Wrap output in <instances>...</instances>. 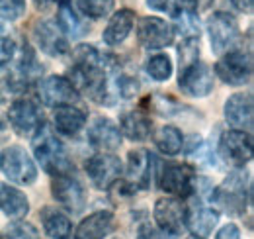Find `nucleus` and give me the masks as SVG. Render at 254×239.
<instances>
[{"label": "nucleus", "mask_w": 254, "mask_h": 239, "mask_svg": "<svg viewBox=\"0 0 254 239\" xmlns=\"http://www.w3.org/2000/svg\"><path fill=\"white\" fill-rule=\"evenodd\" d=\"M215 77L229 87H243L253 79V55L249 49L233 47L215 63Z\"/></svg>", "instance_id": "obj_4"}, {"label": "nucleus", "mask_w": 254, "mask_h": 239, "mask_svg": "<svg viewBox=\"0 0 254 239\" xmlns=\"http://www.w3.org/2000/svg\"><path fill=\"white\" fill-rule=\"evenodd\" d=\"M0 212L10 220H22L30 212V200L20 188L0 182Z\"/></svg>", "instance_id": "obj_23"}, {"label": "nucleus", "mask_w": 254, "mask_h": 239, "mask_svg": "<svg viewBox=\"0 0 254 239\" xmlns=\"http://www.w3.org/2000/svg\"><path fill=\"white\" fill-rule=\"evenodd\" d=\"M178 57H180V67H186L193 61L199 59V39H182L180 41V49H178Z\"/></svg>", "instance_id": "obj_35"}, {"label": "nucleus", "mask_w": 254, "mask_h": 239, "mask_svg": "<svg viewBox=\"0 0 254 239\" xmlns=\"http://www.w3.org/2000/svg\"><path fill=\"white\" fill-rule=\"evenodd\" d=\"M66 239H76V238H70V236H68V238H66Z\"/></svg>", "instance_id": "obj_43"}, {"label": "nucleus", "mask_w": 254, "mask_h": 239, "mask_svg": "<svg viewBox=\"0 0 254 239\" xmlns=\"http://www.w3.org/2000/svg\"><path fill=\"white\" fill-rule=\"evenodd\" d=\"M147 6L157 12H172L174 10V0H147Z\"/></svg>", "instance_id": "obj_39"}, {"label": "nucleus", "mask_w": 254, "mask_h": 239, "mask_svg": "<svg viewBox=\"0 0 254 239\" xmlns=\"http://www.w3.org/2000/svg\"><path fill=\"white\" fill-rule=\"evenodd\" d=\"M139 81L127 73H122V69L114 75V94L118 100H131L139 94Z\"/></svg>", "instance_id": "obj_31"}, {"label": "nucleus", "mask_w": 254, "mask_h": 239, "mask_svg": "<svg viewBox=\"0 0 254 239\" xmlns=\"http://www.w3.org/2000/svg\"><path fill=\"white\" fill-rule=\"evenodd\" d=\"M39 218H41V226L47 238L66 239L72 234V224L68 216L57 206H45L39 212Z\"/></svg>", "instance_id": "obj_26"}, {"label": "nucleus", "mask_w": 254, "mask_h": 239, "mask_svg": "<svg viewBox=\"0 0 254 239\" xmlns=\"http://www.w3.org/2000/svg\"><path fill=\"white\" fill-rule=\"evenodd\" d=\"M0 171L10 182L20 186H30L37 180L35 161L20 145H10L4 151H0Z\"/></svg>", "instance_id": "obj_5"}, {"label": "nucleus", "mask_w": 254, "mask_h": 239, "mask_svg": "<svg viewBox=\"0 0 254 239\" xmlns=\"http://www.w3.org/2000/svg\"><path fill=\"white\" fill-rule=\"evenodd\" d=\"M186 214H188V206L182 202V198H176V196L159 198L153 208L157 230L172 239L180 238L186 232Z\"/></svg>", "instance_id": "obj_6"}, {"label": "nucleus", "mask_w": 254, "mask_h": 239, "mask_svg": "<svg viewBox=\"0 0 254 239\" xmlns=\"http://www.w3.org/2000/svg\"><path fill=\"white\" fill-rule=\"evenodd\" d=\"M215 239H243V236H241L239 226L233 224V222H229V224H225L221 230L215 234Z\"/></svg>", "instance_id": "obj_37"}, {"label": "nucleus", "mask_w": 254, "mask_h": 239, "mask_svg": "<svg viewBox=\"0 0 254 239\" xmlns=\"http://www.w3.org/2000/svg\"><path fill=\"white\" fill-rule=\"evenodd\" d=\"M51 194L55 202L68 214H80L86 206V190L72 173L53 177Z\"/></svg>", "instance_id": "obj_11"}, {"label": "nucleus", "mask_w": 254, "mask_h": 239, "mask_svg": "<svg viewBox=\"0 0 254 239\" xmlns=\"http://www.w3.org/2000/svg\"><path fill=\"white\" fill-rule=\"evenodd\" d=\"M12 63H14V67H12L10 77L6 79V87H10L12 90H18V92H24V90L30 89L33 81H37L43 73V67L37 63L32 47L28 43L22 47L20 53L14 55Z\"/></svg>", "instance_id": "obj_13"}, {"label": "nucleus", "mask_w": 254, "mask_h": 239, "mask_svg": "<svg viewBox=\"0 0 254 239\" xmlns=\"http://www.w3.org/2000/svg\"><path fill=\"white\" fill-rule=\"evenodd\" d=\"M153 141L157 145V149L166 155V157H174L184 149V133L176 127V125H160L159 129H155L153 133Z\"/></svg>", "instance_id": "obj_27"}, {"label": "nucleus", "mask_w": 254, "mask_h": 239, "mask_svg": "<svg viewBox=\"0 0 254 239\" xmlns=\"http://www.w3.org/2000/svg\"><path fill=\"white\" fill-rule=\"evenodd\" d=\"M133 26H135V12L129 10V8L118 10V12L110 18L108 26L104 28V33H102L104 43L110 45V47L122 45L127 39V35L131 33Z\"/></svg>", "instance_id": "obj_24"}, {"label": "nucleus", "mask_w": 254, "mask_h": 239, "mask_svg": "<svg viewBox=\"0 0 254 239\" xmlns=\"http://www.w3.org/2000/svg\"><path fill=\"white\" fill-rule=\"evenodd\" d=\"M4 35V24H2V20H0V37Z\"/></svg>", "instance_id": "obj_42"}, {"label": "nucleus", "mask_w": 254, "mask_h": 239, "mask_svg": "<svg viewBox=\"0 0 254 239\" xmlns=\"http://www.w3.org/2000/svg\"><path fill=\"white\" fill-rule=\"evenodd\" d=\"M0 239H41V236L33 224L26 220H16L0 232Z\"/></svg>", "instance_id": "obj_32"}, {"label": "nucleus", "mask_w": 254, "mask_h": 239, "mask_svg": "<svg viewBox=\"0 0 254 239\" xmlns=\"http://www.w3.org/2000/svg\"><path fill=\"white\" fill-rule=\"evenodd\" d=\"M53 2H55V0H35V4H37V6H43V8L49 6V4H53Z\"/></svg>", "instance_id": "obj_41"}, {"label": "nucleus", "mask_w": 254, "mask_h": 239, "mask_svg": "<svg viewBox=\"0 0 254 239\" xmlns=\"http://www.w3.org/2000/svg\"><path fill=\"white\" fill-rule=\"evenodd\" d=\"M217 155L227 165L235 169H243L253 161V135L243 129H227L223 131L217 143Z\"/></svg>", "instance_id": "obj_7"}, {"label": "nucleus", "mask_w": 254, "mask_h": 239, "mask_svg": "<svg viewBox=\"0 0 254 239\" xmlns=\"http://www.w3.org/2000/svg\"><path fill=\"white\" fill-rule=\"evenodd\" d=\"M231 2H233L235 8L241 10V12H251V10H253V0H231Z\"/></svg>", "instance_id": "obj_40"}, {"label": "nucleus", "mask_w": 254, "mask_h": 239, "mask_svg": "<svg viewBox=\"0 0 254 239\" xmlns=\"http://www.w3.org/2000/svg\"><path fill=\"white\" fill-rule=\"evenodd\" d=\"M84 171L98 190H110L124 177V163L114 153H96L84 161Z\"/></svg>", "instance_id": "obj_8"}, {"label": "nucleus", "mask_w": 254, "mask_h": 239, "mask_svg": "<svg viewBox=\"0 0 254 239\" xmlns=\"http://www.w3.org/2000/svg\"><path fill=\"white\" fill-rule=\"evenodd\" d=\"M126 184L131 190H149L155 175H157V161L155 155L147 149H133L127 155Z\"/></svg>", "instance_id": "obj_9"}, {"label": "nucleus", "mask_w": 254, "mask_h": 239, "mask_svg": "<svg viewBox=\"0 0 254 239\" xmlns=\"http://www.w3.org/2000/svg\"><path fill=\"white\" fill-rule=\"evenodd\" d=\"M86 137H88V143L100 153H112V151L120 149L122 139H124L120 125L106 116H98L90 121Z\"/></svg>", "instance_id": "obj_18"}, {"label": "nucleus", "mask_w": 254, "mask_h": 239, "mask_svg": "<svg viewBox=\"0 0 254 239\" xmlns=\"http://www.w3.org/2000/svg\"><path fill=\"white\" fill-rule=\"evenodd\" d=\"M8 121L22 137H33L45 123L41 108L30 98H16L8 108Z\"/></svg>", "instance_id": "obj_10"}, {"label": "nucleus", "mask_w": 254, "mask_h": 239, "mask_svg": "<svg viewBox=\"0 0 254 239\" xmlns=\"http://www.w3.org/2000/svg\"><path fill=\"white\" fill-rule=\"evenodd\" d=\"M155 177H157L160 190L176 198L193 196L197 190V180H199L197 175L193 173V169L184 163H164L160 169H157Z\"/></svg>", "instance_id": "obj_3"}, {"label": "nucleus", "mask_w": 254, "mask_h": 239, "mask_svg": "<svg viewBox=\"0 0 254 239\" xmlns=\"http://www.w3.org/2000/svg\"><path fill=\"white\" fill-rule=\"evenodd\" d=\"M86 118V112L74 104L57 106L53 112V129L64 137H74L84 129Z\"/></svg>", "instance_id": "obj_21"}, {"label": "nucleus", "mask_w": 254, "mask_h": 239, "mask_svg": "<svg viewBox=\"0 0 254 239\" xmlns=\"http://www.w3.org/2000/svg\"><path fill=\"white\" fill-rule=\"evenodd\" d=\"M213 81H215L213 71L199 59L186 65V67H180L178 87L188 96H193V98L209 96L211 90H213Z\"/></svg>", "instance_id": "obj_14"}, {"label": "nucleus", "mask_w": 254, "mask_h": 239, "mask_svg": "<svg viewBox=\"0 0 254 239\" xmlns=\"http://www.w3.org/2000/svg\"><path fill=\"white\" fill-rule=\"evenodd\" d=\"M114 230V214L110 210H98L88 214L76 228V239H106Z\"/></svg>", "instance_id": "obj_22"}, {"label": "nucleus", "mask_w": 254, "mask_h": 239, "mask_svg": "<svg viewBox=\"0 0 254 239\" xmlns=\"http://www.w3.org/2000/svg\"><path fill=\"white\" fill-rule=\"evenodd\" d=\"M219 224V210L213 206H195L188 208L186 230L193 239H207Z\"/></svg>", "instance_id": "obj_20"}, {"label": "nucleus", "mask_w": 254, "mask_h": 239, "mask_svg": "<svg viewBox=\"0 0 254 239\" xmlns=\"http://www.w3.org/2000/svg\"><path fill=\"white\" fill-rule=\"evenodd\" d=\"M137 39L141 47L149 51L164 49L174 41L172 24H168L166 20L157 18V16H145L137 24Z\"/></svg>", "instance_id": "obj_15"}, {"label": "nucleus", "mask_w": 254, "mask_h": 239, "mask_svg": "<svg viewBox=\"0 0 254 239\" xmlns=\"http://www.w3.org/2000/svg\"><path fill=\"white\" fill-rule=\"evenodd\" d=\"M211 200L219 204V208L227 214H245L251 204V180L249 175L241 169L233 171L221 186L211 188Z\"/></svg>", "instance_id": "obj_2"}, {"label": "nucleus", "mask_w": 254, "mask_h": 239, "mask_svg": "<svg viewBox=\"0 0 254 239\" xmlns=\"http://www.w3.org/2000/svg\"><path fill=\"white\" fill-rule=\"evenodd\" d=\"M211 2H213V0H180V6L186 8V10H190V12H193V14H197V12L207 10V8L211 6Z\"/></svg>", "instance_id": "obj_38"}, {"label": "nucleus", "mask_w": 254, "mask_h": 239, "mask_svg": "<svg viewBox=\"0 0 254 239\" xmlns=\"http://www.w3.org/2000/svg\"><path fill=\"white\" fill-rule=\"evenodd\" d=\"M57 24L63 30L66 37H80L84 33V22L74 12L70 0H59V12H57Z\"/></svg>", "instance_id": "obj_28"}, {"label": "nucleus", "mask_w": 254, "mask_h": 239, "mask_svg": "<svg viewBox=\"0 0 254 239\" xmlns=\"http://www.w3.org/2000/svg\"><path fill=\"white\" fill-rule=\"evenodd\" d=\"M32 149L35 161L41 165V169L51 175V177H59V175H66L72 173L74 165L68 157V153L64 149L63 141L55 135V131L43 123L41 129L32 137Z\"/></svg>", "instance_id": "obj_1"}, {"label": "nucleus", "mask_w": 254, "mask_h": 239, "mask_svg": "<svg viewBox=\"0 0 254 239\" xmlns=\"http://www.w3.org/2000/svg\"><path fill=\"white\" fill-rule=\"evenodd\" d=\"M37 98L41 100V104L57 108L64 104H74L78 100V90L72 87V83L66 77L51 75L37 85Z\"/></svg>", "instance_id": "obj_16"}, {"label": "nucleus", "mask_w": 254, "mask_h": 239, "mask_svg": "<svg viewBox=\"0 0 254 239\" xmlns=\"http://www.w3.org/2000/svg\"><path fill=\"white\" fill-rule=\"evenodd\" d=\"M172 16H174V26H172L174 35L180 33L182 39H195V37L199 39V22L193 12L180 6L172 10Z\"/></svg>", "instance_id": "obj_29"}, {"label": "nucleus", "mask_w": 254, "mask_h": 239, "mask_svg": "<svg viewBox=\"0 0 254 239\" xmlns=\"http://www.w3.org/2000/svg\"><path fill=\"white\" fill-rule=\"evenodd\" d=\"M14 55H16V41L10 39V37H0V73L12 65L14 61Z\"/></svg>", "instance_id": "obj_36"}, {"label": "nucleus", "mask_w": 254, "mask_h": 239, "mask_svg": "<svg viewBox=\"0 0 254 239\" xmlns=\"http://www.w3.org/2000/svg\"><path fill=\"white\" fill-rule=\"evenodd\" d=\"M120 131L122 135L131 141H145L153 133V121L151 116H147L141 110H131L122 116L120 121Z\"/></svg>", "instance_id": "obj_25"}, {"label": "nucleus", "mask_w": 254, "mask_h": 239, "mask_svg": "<svg viewBox=\"0 0 254 239\" xmlns=\"http://www.w3.org/2000/svg\"><path fill=\"white\" fill-rule=\"evenodd\" d=\"M223 116L233 129L251 131L253 129V94L251 92H237L227 98L223 106Z\"/></svg>", "instance_id": "obj_19"}, {"label": "nucleus", "mask_w": 254, "mask_h": 239, "mask_svg": "<svg viewBox=\"0 0 254 239\" xmlns=\"http://www.w3.org/2000/svg\"><path fill=\"white\" fill-rule=\"evenodd\" d=\"M207 35L211 43V51L221 55L233 49L239 39V24L227 12H215L207 20Z\"/></svg>", "instance_id": "obj_12"}, {"label": "nucleus", "mask_w": 254, "mask_h": 239, "mask_svg": "<svg viewBox=\"0 0 254 239\" xmlns=\"http://www.w3.org/2000/svg\"><path fill=\"white\" fill-rule=\"evenodd\" d=\"M33 39L37 47L49 57H64L70 51L68 37L53 20H37L33 26Z\"/></svg>", "instance_id": "obj_17"}, {"label": "nucleus", "mask_w": 254, "mask_h": 239, "mask_svg": "<svg viewBox=\"0 0 254 239\" xmlns=\"http://www.w3.org/2000/svg\"><path fill=\"white\" fill-rule=\"evenodd\" d=\"M145 69H147V75H149L153 81L164 83V81H168V79L172 77L174 65H172V61H170V57H168L166 53H157V55H153L151 59L147 61Z\"/></svg>", "instance_id": "obj_30"}, {"label": "nucleus", "mask_w": 254, "mask_h": 239, "mask_svg": "<svg viewBox=\"0 0 254 239\" xmlns=\"http://www.w3.org/2000/svg\"><path fill=\"white\" fill-rule=\"evenodd\" d=\"M26 12V0H0V20L16 22Z\"/></svg>", "instance_id": "obj_34"}, {"label": "nucleus", "mask_w": 254, "mask_h": 239, "mask_svg": "<svg viewBox=\"0 0 254 239\" xmlns=\"http://www.w3.org/2000/svg\"><path fill=\"white\" fill-rule=\"evenodd\" d=\"M76 4L80 8V12L92 20L106 18L114 8V0H76Z\"/></svg>", "instance_id": "obj_33"}]
</instances>
